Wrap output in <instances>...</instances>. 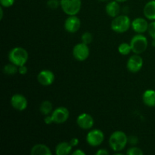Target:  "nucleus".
Instances as JSON below:
<instances>
[{"label": "nucleus", "mask_w": 155, "mask_h": 155, "mask_svg": "<svg viewBox=\"0 0 155 155\" xmlns=\"http://www.w3.org/2000/svg\"><path fill=\"white\" fill-rule=\"evenodd\" d=\"M128 143V137L123 131H115L109 138V145L115 152L121 151L126 148Z\"/></svg>", "instance_id": "1"}, {"label": "nucleus", "mask_w": 155, "mask_h": 155, "mask_svg": "<svg viewBox=\"0 0 155 155\" xmlns=\"http://www.w3.org/2000/svg\"><path fill=\"white\" fill-rule=\"evenodd\" d=\"M28 58V52L22 47H15L8 53L9 61L18 67L26 64Z\"/></svg>", "instance_id": "2"}, {"label": "nucleus", "mask_w": 155, "mask_h": 155, "mask_svg": "<svg viewBox=\"0 0 155 155\" xmlns=\"http://www.w3.org/2000/svg\"><path fill=\"white\" fill-rule=\"evenodd\" d=\"M132 21L127 15H118L114 18L110 24V27L115 33H123L128 31L131 27Z\"/></svg>", "instance_id": "3"}, {"label": "nucleus", "mask_w": 155, "mask_h": 155, "mask_svg": "<svg viewBox=\"0 0 155 155\" xmlns=\"http://www.w3.org/2000/svg\"><path fill=\"white\" fill-rule=\"evenodd\" d=\"M130 45L132 51L134 54H140L145 52L148 46V42L146 36L142 35V33H138L132 38L130 41Z\"/></svg>", "instance_id": "4"}, {"label": "nucleus", "mask_w": 155, "mask_h": 155, "mask_svg": "<svg viewBox=\"0 0 155 155\" xmlns=\"http://www.w3.org/2000/svg\"><path fill=\"white\" fill-rule=\"evenodd\" d=\"M61 8L68 16L77 15L81 10V0H61Z\"/></svg>", "instance_id": "5"}, {"label": "nucleus", "mask_w": 155, "mask_h": 155, "mask_svg": "<svg viewBox=\"0 0 155 155\" xmlns=\"http://www.w3.org/2000/svg\"><path fill=\"white\" fill-rule=\"evenodd\" d=\"M104 140V134L101 130L95 129L89 131L86 135V142L92 147H98Z\"/></svg>", "instance_id": "6"}, {"label": "nucleus", "mask_w": 155, "mask_h": 155, "mask_svg": "<svg viewBox=\"0 0 155 155\" xmlns=\"http://www.w3.org/2000/svg\"><path fill=\"white\" fill-rule=\"evenodd\" d=\"M90 50L87 44L83 42L77 44L73 48V56L78 61H84L89 58Z\"/></svg>", "instance_id": "7"}, {"label": "nucleus", "mask_w": 155, "mask_h": 155, "mask_svg": "<svg viewBox=\"0 0 155 155\" xmlns=\"http://www.w3.org/2000/svg\"><path fill=\"white\" fill-rule=\"evenodd\" d=\"M70 116L69 110L65 107H58L54 109L51 113V117L54 120V123L58 124H64L68 120Z\"/></svg>", "instance_id": "8"}, {"label": "nucleus", "mask_w": 155, "mask_h": 155, "mask_svg": "<svg viewBox=\"0 0 155 155\" xmlns=\"http://www.w3.org/2000/svg\"><path fill=\"white\" fill-rule=\"evenodd\" d=\"M11 104L15 110L18 111H23L27 109L28 101L27 98L21 94H15L11 98Z\"/></svg>", "instance_id": "9"}, {"label": "nucleus", "mask_w": 155, "mask_h": 155, "mask_svg": "<svg viewBox=\"0 0 155 155\" xmlns=\"http://www.w3.org/2000/svg\"><path fill=\"white\" fill-rule=\"evenodd\" d=\"M64 26L65 30L68 33H77L80 30V26H81L80 19L77 15H71L65 20Z\"/></svg>", "instance_id": "10"}, {"label": "nucleus", "mask_w": 155, "mask_h": 155, "mask_svg": "<svg viewBox=\"0 0 155 155\" xmlns=\"http://www.w3.org/2000/svg\"><path fill=\"white\" fill-rule=\"evenodd\" d=\"M143 66V59L139 54H135L129 58L127 68L131 73H137L141 71Z\"/></svg>", "instance_id": "11"}, {"label": "nucleus", "mask_w": 155, "mask_h": 155, "mask_svg": "<svg viewBox=\"0 0 155 155\" xmlns=\"http://www.w3.org/2000/svg\"><path fill=\"white\" fill-rule=\"evenodd\" d=\"M77 124L78 127L83 130H90L94 126V119L89 114L82 113L77 117Z\"/></svg>", "instance_id": "12"}, {"label": "nucleus", "mask_w": 155, "mask_h": 155, "mask_svg": "<svg viewBox=\"0 0 155 155\" xmlns=\"http://www.w3.org/2000/svg\"><path fill=\"white\" fill-rule=\"evenodd\" d=\"M54 73L49 70H42L37 75L38 82L44 86H51L54 83Z\"/></svg>", "instance_id": "13"}, {"label": "nucleus", "mask_w": 155, "mask_h": 155, "mask_svg": "<svg viewBox=\"0 0 155 155\" xmlns=\"http://www.w3.org/2000/svg\"><path fill=\"white\" fill-rule=\"evenodd\" d=\"M148 21L142 18H137L132 21L131 27L136 33H144L148 31Z\"/></svg>", "instance_id": "14"}, {"label": "nucleus", "mask_w": 155, "mask_h": 155, "mask_svg": "<svg viewBox=\"0 0 155 155\" xmlns=\"http://www.w3.org/2000/svg\"><path fill=\"white\" fill-rule=\"evenodd\" d=\"M105 11L107 15L111 18H114L120 15V6L119 2L115 1V0L109 2L106 5Z\"/></svg>", "instance_id": "15"}, {"label": "nucleus", "mask_w": 155, "mask_h": 155, "mask_svg": "<svg viewBox=\"0 0 155 155\" xmlns=\"http://www.w3.org/2000/svg\"><path fill=\"white\" fill-rule=\"evenodd\" d=\"M143 13L147 19L155 21V0H151L145 4Z\"/></svg>", "instance_id": "16"}, {"label": "nucleus", "mask_w": 155, "mask_h": 155, "mask_svg": "<svg viewBox=\"0 0 155 155\" xmlns=\"http://www.w3.org/2000/svg\"><path fill=\"white\" fill-rule=\"evenodd\" d=\"M30 154L32 155H51V149L43 144H36L31 148Z\"/></svg>", "instance_id": "17"}, {"label": "nucleus", "mask_w": 155, "mask_h": 155, "mask_svg": "<svg viewBox=\"0 0 155 155\" xmlns=\"http://www.w3.org/2000/svg\"><path fill=\"white\" fill-rule=\"evenodd\" d=\"M142 100L145 105L150 107H155V91L153 89H148L142 95Z\"/></svg>", "instance_id": "18"}, {"label": "nucleus", "mask_w": 155, "mask_h": 155, "mask_svg": "<svg viewBox=\"0 0 155 155\" xmlns=\"http://www.w3.org/2000/svg\"><path fill=\"white\" fill-rule=\"evenodd\" d=\"M73 146L70 142H61L57 145L55 148V154L57 155H68L72 151Z\"/></svg>", "instance_id": "19"}, {"label": "nucleus", "mask_w": 155, "mask_h": 155, "mask_svg": "<svg viewBox=\"0 0 155 155\" xmlns=\"http://www.w3.org/2000/svg\"><path fill=\"white\" fill-rule=\"evenodd\" d=\"M39 111L45 116L51 114L53 111V106L51 101H47V100L42 101L39 106Z\"/></svg>", "instance_id": "20"}, {"label": "nucleus", "mask_w": 155, "mask_h": 155, "mask_svg": "<svg viewBox=\"0 0 155 155\" xmlns=\"http://www.w3.org/2000/svg\"><path fill=\"white\" fill-rule=\"evenodd\" d=\"M3 72L7 75H14L18 72V67L10 62V64L5 65L3 68Z\"/></svg>", "instance_id": "21"}, {"label": "nucleus", "mask_w": 155, "mask_h": 155, "mask_svg": "<svg viewBox=\"0 0 155 155\" xmlns=\"http://www.w3.org/2000/svg\"><path fill=\"white\" fill-rule=\"evenodd\" d=\"M118 51L122 55H128V54H130V53L132 51L130 43L123 42V43L120 44V45L118 46Z\"/></svg>", "instance_id": "22"}, {"label": "nucleus", "mask_w": 155, "mask_h": 155, "mask_svg": "<svg viewBox=\"0 0 155 155\" xmlns=\"http://www.w3.org/2000/svg\"><path fill=\"white\" fill-rule=\"evenodd\" d=\"M92 39H93L92 35L89 32H85L84 33H83V35L81 36L82 42H83L85 44H87V45H89L92 42Z\"/></svg>", "instance_id": "23"}, {"label": "nucleus", "mask_w": 155, "mask_h": 155, "mask_svg": "<svg viewBox=\"0 0 155 155\" xmlns=\"http://www.w3.org/2000/svg\"><path fill=\"white\" fill-rule=\"evenodd\" d=\"M127 155H143V151L139 148L136 146H133L132 148H129L128 151H127Z\"/></svg>", "instance_id": "24"}, {"label": "nucleus", "mask_w": 155, "mask_h": 155, "mask_svg": "<svg viewBox=\"0 0 155 155\" xmlns=\"http://www.w3.org/2000/svg\"><path fill=\"white\" fill-rule=\"evenodd\" d=\"M47 5L51 9H57L59 6H61V2L59 0H48Z\"/></svg>", "instance_id": "25"}, {"label": "nucleus", "mask_w": 155, "mask_h": 155, "mask_svg": "<svg viewBox=\"0 0 155 155\" xmlns=\"http://www.w3.org/2000/svg\"><path fill=\"white\" fill-rule=\"evenodd\" d=\"M148 34L153 39H155V21H152L148 25Z\"/></svg>", "instance_id": "26"}, {"label": "nucleus", "mask_w": 155, "mask_h": 155, "mask_svg": "<svg viewBox=\"0 0 155 155\" xmlns=\"http://www.w3.org/2000/svg\"><path fill=\"white\" fill-rule=\"evenodd\" d=\"M15 0H0L1 6L4 8H10L15 4Z\"/></svg>", "instance_id": "27"}, {"label": "nucleus", "mask_w": 155, "mask_h": 155, "mask_svg": "<svg viewBox=\"0 0 155 155\" xmlns=\"http://www.w3.org/2000/svg\"><path fill=\"white\" fill-rule=\"evenodd\" d=\"M138 142H139V139H138L137 136H131L130 137H128V142L131 145H136L138 144Z\"/></svg>", "instance_id": "28"}, {"label": "nucleus", "mask_w": 155, "mask_h": 155, "mask_svg": "<svg viewBox=\"0 0 155 155\" xmlns=\"http://www.w3.org/2000/svg\"><path fill=\"white\" fill-rule=\"evenodd\" d=\"M44 122L47 125H51V124H53L54 123V120H53L52 117H51V114L45 116V118H44Z\"/></svg>", "instance_id": "29"}, {"label": "nucleus", "mask_w": 155, "mask_h": 155, "mask_svg": "<svg viewBox=\"0 0 155 155\" xmlns=\"http://www.w3.org/2000/svg\"><path fill=\"white\" fill-rule=\"evenodd\" d=\"M27 71H28V70H27V68L25 66V64L18 67V72H19V74H21V75H24V74H27Z\"/></svg>", "instance_id": "30"}, {"label": "nucleus", "mask_w": 155, "mask_h": 155, "mask_svg": "<svg viewBox=\"0 0 155 155\" xmlns=\"http://www.w3.org/2000/svg\"><path fill=\"white\" fill-rule=\"evenodd\" d=\"M96 155H107L109 154V151H107V150L104 149V148H101V149H99L98 151H96L95 153Z\"/></svg>", "instance_id": "31"}, {"label": "nucleus", "mask_w": 155, "mask_h": 155, "mask_svg": "<svg viewBox=\"0 0 155 155\" xmlns=\"http://www.w3.org/2000/svg\"><path fill=\"white\" fill-rule=\"evenodd\" d=\"M70 143H71V145H72L73 147H76L78 145L79 142H80V141H79V139H77V138H73V139H71V141H70Z\"/></svg>", "instance_id": "32"}, {"label": "nucleus", "mask_w": 155, "mask_h": 155, "mask_svg": "<svg viewBox=\"0 0 155 155\" xmlns=\"http://www.w3.org/2000/svg\"><path fill=\"white\" fill-rule=\"evenodd\" d=\"M72 154L74 155H86V153L85 151H83V150L81 149H77L74 151H73Z\"/></svg>", "instance_id": "33"}, {"label": "nucleus", "mask_w": 155, "mask_h": 155, "mask_svg": "<svg viewBox=\"0 0 155 155\" xmlns=\"http://www.w3.org/2000/svg\"><path fill=\"white\" fill-rule=\"evenodd\" d=\"M3 9H2V6H1V8H0V19H2L3 18Z\"/></svg>", "instance_id": "34"}, {"label": "nucleus", "mask_w": 155, "mask_h": 155, "mask_svg": "<svg viewBox=\"0 0 155 155\" xmlns=\"http://www.w3.org/2000/svg\"><path fill=\"white\" fill-rule=\"evenodd\" d=\"M115 1L118 2L119 3H120V2H127V0H115Z\"/></svg>", "instance_id": "35"}, {"label": "nucleus", "mask_w": 155, "mask_h": 155, "mask_svg": "<svg viewBox=\"0 0 155 155\" xmlns=\"http://www.w3.org/2000/svg\"><path fill=\"white\" fill-rule=\"evenodd\" d=\"M152 45L154 47H155V39H153V41H152Z\"/></svg>", "instance_id": "36"}, {"label": "nucleus", "mask_w": 155, "mask_h": 155, "mask_svg": "<svg viewBox=\"0 0 155 155\" xmlns=\"http://www.w3.org/2000/svg\"><path fill=\"white\" fill-rule=\"evenodd\" d=\"M99 2H108L109 0H98Z\"/></svg>", "instance_id": "37"}]
</instances>
